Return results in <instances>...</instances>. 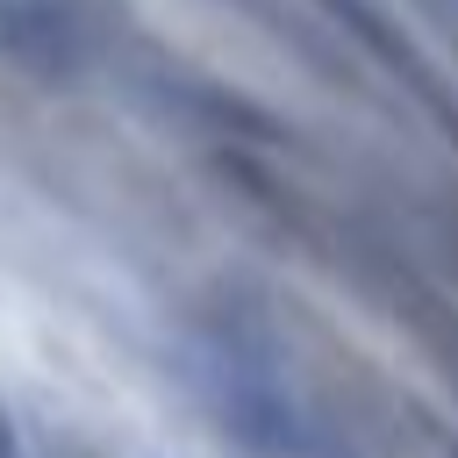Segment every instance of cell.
<instances>
[{
  "label": "cell",
  "mask_w": 458,
  "mask_h": 458,
  "mask_svg": "<svg viewBox=\"0 0 458 458\" xmlns=\"http://www.w3.org/2000/svg\"><path fill=\"white\" fill-rule=\"evenodd\" d=\"M429 7H437V14H444V21L458 29V0H429Z\"/></svg>",
  "instance_id": "obj_3"
},
{
  "label": "cell",
  "mask_w": 458,
  "mask_h": 458,
  "mask_svg": "<svg viewBox=\"0 0 458 458\" xmlns=\"http://www.w3.org/2000/svg\"><path fill=\"white\" fill-rule=\"evenodd\" d=\"M0 458H21V437H14V422H7V408H0Z\"/></svg>",
  "instance_id": "obj_2"
},
{
  "label": "cell",
  "mask_w": 458,
  "mask_h": 458,
  "mask_svg": "<svg viewBox=\"0 0 458 458\" xmlns=\"http://www.w3.org/2000/svg\"><path fill=\"white\" fill-rule=\"evenodd\" d=\"M279 451H286V458H351V451H336V444H322V437H286Z\"/></svg>",
  "instance_id": "obj_1"
}]
</instances>
